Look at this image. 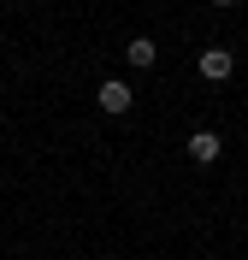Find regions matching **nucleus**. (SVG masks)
Masks as SVG:
<instances>
[{"label": "nucleus", "mask_w": 248, "mask_h": 260, "mask_svg": "<svg viewBox=\"0 0 248 260\" xmlns=\"http://www.w3.org/2000/svg\"><path fill=\"white\" fill-rule=\"evenodd\" d=\"M95 101H100V113H113V118H124V113L136 107V95H130V83H124V77H107V83L95 89Z\"/></svg>", "instance_id": "obj_1"}, {"label": "nucleus", "mask_w": 248, "mask_h": 260, "mask_svg": "<svg viewBox=\"0 0 248 260\" xmlns=\"http://www.w3.org/2000/svg\"><path fill=\"white\" fill-rule=\"evenodd\" d=\"M195 71L207 83H231V71H236V59H231V48H201V59H195Z\"/></svg>", "instance_id": "obj_2"}, {"label": "nucleus", "mask_w": 248, "mask_h": 260, "mask_svg": "<svg viewBox=\"0 0 248 260\" xmlns=\"http://www.w3.org/2000/svg\"><path fill=\"white\" fill-rule=\"evenodd\" d=\"M219 148H225V142H219V130H195V136H189V160H195V166H213Z\"/></svg>", "instance_id": "obj_3"}, {"label": "nucleus", "mask_w": 248, "mask_h": 260, "mask_svg": "<svg viewBox=\"0 0 248 260\" xmlns=\"http://www.w3.org/2000/svg\"><path fill=\"white\" fill-rule=\"evenodd\" d=\"M124 59H130V65H136V71H154V59H160V48H154L148 36H136L130 48H124Z\"/></svg>", "instance_id": "obj_4"}, {"label": "nucleus", "mask_w": 248, "mask_h": 260, "mask_svg": "<svg viewBox=\"0 0 248 260\" xmlns=\"http://www.w3.org/2000/svg\"><path fill=\"white\" fill-rule=\"evenodd\" d=\"M213 6H219V12H225V6H236V0H213Z\"/></svg>", "instance_id": "obj_5"}]
</instances>
